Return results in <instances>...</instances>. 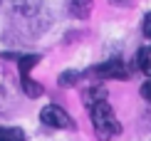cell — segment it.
Masks as SVG:
<instances>
[{
	"mask_svg": "<svg viewBox=\"0 0 151 141\" xmlns=\"http://www.w3.org/2000/svg\"><path fill=\"white\" fill-rule=\"evenodd\" d=\"M141 97L151 104V79H149V82H144V87H141Z\"/></svg>",
	"mask_w": 151,
	"mask_h": 141,
	"instance_id": "12",
	"label": "cell"
},
{
	"mask_svg": "<svg viewBox=\"0 0 151 141\" xmlns=\"http://www.w3.org/2000/svg\"><path fill=\"white\" fill-rule=\"evenodd\" d=\"M0 141H25V131L17 126H0Z\"/></svg>",
	"mask_w": 151,
	"mask_h": 141,
	"instance_id": "7",
	"label": "cell"
},
{
	"mask_svg": "<svg viewBox=\"0 0 151 141\" xmlns=\"http://www.w3.org/2000/svg\"><path fill=\"white\" fill-rule=\"evenodd\" d=\"M102 99H106V89L104 87H92L89 92H87V104H94V101H102Z\"/></svg>",
	"mask_w": 151,
	"mask_h": 141,
	"instance_id": "9",
	"label": "cell"
},
{
	"mask_svg": "<svg viewBox=\"0 0 151 141\" xmlns=\"http://www.w3.org/2000/svg\"><path fill=\"white\" fill-rule=\"evenodd\" d=\"M111 5H131V0H109Z\"/></svg>",
	"mask_w": 151,
	"mask_h": 141,
	"instance_id": "13",
	"label": "cell"
},
{
	"mask_svg": "<svg viewBox=\"0 0 151 141\" xmlns=\"http://www.w3.org/2000/svg\"><path fill=\"white\" fill-rule=\"evenodd\" d=\"M92 74L104 77V79H129V69L124 67L122 60H109V62H104V65L94 67Z\"/></svg>",
	"mask_w": 151,
	"mask_h": 141,
	"instance_id": "3",
	"label": "cell"
},
{
	"mask_svg": "<svg viewBox=\"0 0 151 141\" xmlns=\"http://www.w3.org/2000/svg\"><path fill=\"white\" fill-rule=\"evenodd\" d=\"M20 84H22V92L27 94L30 99H37V97L42 94V87L37 84L35 79H30V74H25V77H22V79H20Z\"/></svg>",
	"mask_w": 151,
	"mask_h": 141,
	"instance_id": "6",
	"label": "cell"
},
{
	"mask_svg": "<svg viewBox=\"0 0 151 141\" xmlns=\"http://www.w3.org/2000/svg\"><path fill=\"white\" fill-rule=\"evenodd\" d=\"M141 32L146 35V37H151V12L144 17V22H141Z\"/></svg>",
	"mask_w": 151,
	"mask_h": 141,
	"instance_id": "11",
	"label": "cell"
},
{
	"mask_svg": "<svg viewBox=\"0 0 151 141\" xmlns=\"http://www.w3.org/2000/svg\"><path fill=\"white\" fill-rule=\"evenodd\" d=\"M77 72H65V74H60V84L62 87H72L74 84V82H77Z\"/></svg>",
	"mask_w": 151,
	"mask_h": 141,
	"instance_id": "10",
	"label": "cell"
},
{
	"mask_svg": "<svg viewBox=\"0 0 151 141\" xmlns=\"http://www.w3.org/2000/svg\"><path fill=\"white\" fill-rule=\"evenodd\" d=\"M92 8H94V0H70V12L79 20L92 15Z\"/></svg>",
	"mask_w": 151,
	"mask_h": 141,
	"instance_id": "4",
	"label": "cell"
},
{
	"mask_svg": "<svg viewBox=\"0 0 151 141\" xmlns=\"http://www.w3.org/2000/svg\"><path fill=\"white\" fill-rule=\"evenodd\" d=\"M37 62H40V57H37V55H25V57H20V62H17V67H20V77L30 74V69H32Z\"/></svg>",
	"mask_w": 151,
	"mask_h": 141,
	"instance_id": "8",
	"label": "cell"
},
{
	"mask_svg": "<svg viewBox=\"0 0 151 141\" xmlns=\"http://www.w3.org/2000/svg\"><path fill=\"white\" fill-rule=\"evenodd\" d=\"M40 121L45 126H52V129H74V119L57 104H47L40 112Z\"/></svg>",
	"mask_w": 151,
	"mask_h": 141,
	"instance_id": "2",
	"label": "cell"
},
{
	"mask_svg": "<svg viewBox=\"0 0 151 141\" xmlns=\"http://www.w3.org/2000/svg\"><path fill=\"white\" fill-rule=\"evenodd\" d=\"M89 106V117H92V126H94V134H97L102 141H109L122 134V124H119L114 109L109 106V101L102 99V101H94V104H87Z\"/></svg>",
	"mask_w": 151,
	"mask_h": 141,
	"instance_id": "1",
	"label": "cell"
},
{
	"mask_svg": "<svg viewBox=\"0 0 151 141\" xmlns=\"http://www.w3.org/2000/svg\"><path fill=\"white\" fill-rule=\"evenodd\" d=\"M136 65L144 74L151 77V47H141L139 52H136Z\"/></svg>",
	"mask_w": 151,
	"mask_h": 141,
	"instance_id": "5",
	"label": "cell"
}]
</instances>
